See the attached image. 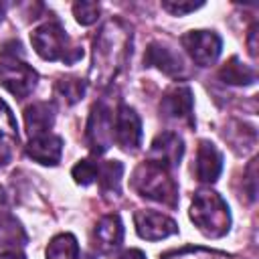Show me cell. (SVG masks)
Instances as JSON below:
<instances>
[{
	"instance_id": "1",
	"label": "cell",
	"mask_w": 259,
	"mask_h": 259,
	"mask_svg": "<svg viewBox=\"0 0 259 259\" xmlns=\"http://www.w3.org/2000/svg\"><path fill=\"white\" fill-rule=\"evenodd\" d=\"M130 53V32L121 20H109L101 26L93 42L91 79L97 85H107L125 65Z\"/></svg>"
},
{
	"instance_id": "2",
	"label": "cell",
	"mask_w": 259,
	"mask_h": 259,
	"mask_svg": "<svg viewBox=\"0 0 259 259\" xmlns=\"http://www.w3.org/2000/svg\"><path fill=\"white\" fill-rule=\"evenodd\" d=\"M190 219L206 237H223L229 231L231 214L221 194L212 190L196 192L190 208Z\"/></svg>"
},
{
	"instance_id": "3",
	"label": "cell",
	"mask_w": 259,
	"mask_h": 259,
	"mask_svg": "<svg viewBox=\"0 0 259 259\" xmlns=\"http://www.w3.org/2000/svg\"><path fill=\"white\" fill-rule=\"evenodd\" d=\"M132 186L142 196H146L150 200H156V202H162L168 206H176V202H178V190H176V184L170 178L168 170L150 160L136 168Z\"/></svg>"
},
{
	"instance_id": "4",
	"label": "cell",
	"mask_w": 259,
	"mask_h": 259,
	"mask_svg": "<svg viewBox=\"0 0 259 259\" xmlns=\"http://www.w3.org/2000/svg\"><path fill=\"white\" fill-rule=\"evenodd\" d=\"M30 40L34 51L47 61L75 63L77 59L83 57V49L71 45L69 36L65 34L59 22H45L42 26L34 28L30 32Z\"/></svg>"
},
{
	"instance_id": "5",
	"label": "cell",
	"mask_w": 259,
	"mask_h": 259,
	"mask_svg": "<svg viewBox=\"0 0 259 259\" xmlns=\"http://www.w3.org/2000/svg\"><path fill=\"white\" fill-rule=\"evenodd\" d=\"M0 85H4L14 97L24 99L36 85V71L20 61V57H2Z\"/></svg>"
},
{
	"instance_id": "6",
	"label": "cell",
	"mask_w": 259,
	"mask_h": 259,
	"mask_svg": "<svg viewBox=\"0 0 259 259\" xmlns=\"http://www.w3.org/2000/svg\"><path fill=\"white\" fill-rule=\"evenodd\" d=\"M113 140V113L103 103H95L87 123V144L95 154H103Z\"/></svg>"
},
{
	"instance_id": "7",
	"label": "cell",
	"mask_w": 259,
	"mask_h": 259,
	"mask_svg": "<svg viewBox=\"0 0 259 259\" xmlns=\"http://www.w3.org/2000/svg\"><path fill=\"white\" fill-rule=\"evenodd\" d=\"M182 45L188 51V55L192 57V61L200 67H208L217 61L219 53H221V38L219 34L210 32V30H192L186 32L182 36Z\"/></svg>"
},
{
	"instance_id": "8",
	"label": "cell",
	"mask_w": 259,
	"mask_h": 259,
	"mask_svg": "<svg viewBox=\"0 0 259 259\" xmlns=\"http://www.w3.org/2000/svg\"><path fill=\"white\" fill-rule=\"evenodd\" d=\"M113 140L123 150H136L142 140V123L138 113L130 105H119L113 115Z\"/></svg>"
},
{
	"instance_id": "9",
	"label": "cell",
	"mask_w": 259,
	"mask_h": 259,
	"mask_svg": "<svg viewBox=\"0 0 259 259\" xmlns=\"http://www.w3.org/2000/svg\"><path fill=\"white\" fill-rule=\"evenodd\" d=\"M136 231L142 239L148 241H158L164 237H170L178 231L176 223L168 219L162 212L156 210H138L136 212Z\"/></svg>"
},
{
	"instance_id": "10",
	"label": "cell",
	"mask_w": 259,
	"mask_h": 259,
	"mask_svg": "<svg viewBox=\"0 0 259 259\" xmlns=\"http://www.w3.org/2000/svg\"><path fill=\"white\" fill-rule=\"evenodd\" d=\"M182 152H184V146H182V140L178 138V134H172V132H162L154 142H152V148H150V162L162 166V168H172L180 162L182 158Z\"/></svg>"
},
{
	"instance_id": "11",
	"label": "cell",
	"mask_w": 259,
	"mask_h": 259,
	"mask_svg": "<svg viewBox=\"0 0 259 259\" xmlns=\"http://www.w3.org/2000/svg\"><path fill=\"white\" fill-rule=\"evenodd\" d=\"M160 111L166 119L192 123V91L188 87H172L164 95Z\"/></svg>"
},
{
	"instance_id": "12",
	"label": "cell",
	"mask_w": 259,
	"mask_h": 259,
	"mask_svg": "<svg viewBox=\"0 0 259 259\" xmlns=\"http://www.w3.org/2000/svg\"><path fill=\"white\" fill-rule=\"evenodd\" d=\"M144 63L158 67L162 73H166L170 77H182L184 75V63H182L180 55H176L170 47H166L162 42H152L148 47V51L144 55Z\"/></svg>"
},
{
	"instance_id": "13",
	"label": "cell",
	"mask_w": 259,
	"mask_h": 259,
	"mask_svg": "<svg viewBox=\"0 0 259 259\" xmlns=\"http://www.w3.org/2000/svg\"><path fill=\"white\" fill-rule=\"evenodd\" d=\"M223 170V154L210 142H200L196 150V178L200 182H214Z\"/></svg>"
},
{
	"instance_id": "14",
	"label": "cell",
	"mask_w": 259,
	"mask_h": 259,
	"mask_svg": "<svg viewBox=\"0 0 259 259\" xmlns=\"http://www.w3.org/2000/svg\"><path fill=\"white\" fill-rule=\"evenodd\" d=\"M123 239V227L117 214H105L95 227V247L103 253L119 247Z\"/></svg>"
},
{
	"instance_id": "15",
	"label": "cell",
	"mask_w": 259,
	"mask_h": 259,
	"mask_svg": "<svg viewBox=\"0 0 259 259\" xmlns=\"http://www.w3.org/2000/svg\"><path fill=\"white\" fill-rule=\"evenodd\" d=\"M55 113H53V105L47 101H36L30 107H26L24 111V121H26V132L30 138H38V136H47L51 125H53Z\"/></svg>"
},
{
	"instance_id": "16",
	"label": "cell",
	"mask_w": 259,
	"mask_h": 259,
	"mask_svg": "<svg viewBox=\"0 0 259 259\" xmlns=\"http://www.w3.org/2000/svg\"><path fill=\"white\" fill-rule=\"evenodd\" d=\"M28 156L40 164H57L63 152V140L59 136H38L28 142Z\"/></svg>"
},
{
	"instance_id": "17",
	"label": "cell",
	"mask_w": 259,
	"mask_h": 259,
	"mask_svg": "<svg viewBox=\"0 0 259 259\" xmlns=\"http://www.w3.org/2000/svg\"><path fill=\"white\" fill-rule=\"evenodd\" d=\"M16 119L8 105L0 99V166L8 164L16 146Z\"/></svg>"
},
{
	"instance_id": "18",
	"label": "cell",
	"mask_w": 259,
	"mask_h": 259,
	"mask_svg": "<svg viewBox=\"0 0 259 259\" xmlns=\"http://www.w3.org/2000/svg\"><path fill=\"white\" fill-rule=\"evenodd\" d=\"M81 251L77 239L69 233L57 235L47 247V259H79Z\"/></svg>"
},
{
	"instance_id": "19",
	"label": "cell",
	"mask_w": 259,
	"mask_h": 259,
	"mask_svg": "<svg viewBox=\"0 0 259 259\" xmlns=\"http://www.w3.org/2000/svg\"><path fill=\"white\" fill-rule=\"evenodd\" d=\"M219 77L225 83H231V85H247V83H253L255 81V71L251 67L243 65L237 57H233L229 63H225L221 67Z\"/></svg>"
},
{
	"instance_id": "20",
	"label": "cell",
	"mask_w": 259,
	"mask_h": 259,
	"mask_svg": "<svg viewBox=\"0 0 259 259\" xmlns=\"http://www.w3.org/2000/svg\"><path fill=\"white\" fill-rule=\"evenodd\" d=\"M121 172L123 166L117 160H109L105 162L99 172H97V180L103 192H119V180H121Z\"/></svg>"
},
{
	"instance_id": "21",
	"label": "cell",
	"mask_w": 259,
	"mask_h": 259,
	"mask_svg": "<svg viewBox=\"0 0 259 259\" xmlns=\"http://www.w3.org/2000/svg\"><path fill=\"white\" fill-rule=\"evenodd\" d=\"M55 93L67 103H77L83 93H85V81L83 79H77V77H63L61 81H57L55 85Z\"/></svg>"
},
{
	"instance_id": "22",
	"label": "cell",
	"mask_w": 259,
	"mask_h": 259,
	"mask_svg": "<svg viewBox=\"0 0 259 259\" xmlns=\"http://www.w3.org/2000/svg\"><path fill=\"white\" fill-rule=\"evenodd\" d=\"M97 172H99V166L91 160H81L75 168H73V178L79 182V184H91L95 178H97Z\"/></svg>"
},
{
	"instance_id": "23",
	"label": "cell",
	"mask_w": 259,
	"mask_h": 259,
	"mask_svg": "<svg viewBox=\"0 0 259 259\" xmlns=\"http://www.w3.org/2000/svg\"><path fill=\"white\" fill-rule=\"evenodd\" d=\"M73 12H75V16L81 24H91V22L97 20L99 4H95V2H77L73 6Z\"/></svg>"
},
{
	"instance_id": "24",
	"label": "cell",
	"mask_w": 259,
	"mask_h": 259,
	"mask_svg": "<svg viewBox=\"0 0 259 259\" xmlns=\"http://www.w3.org/2000/svg\"><path fill=\"white\" fill-rule=\"evenodd\" d=\"M162 6L168 10V12H172V14H186V12H192V10H196L198 6H202L200 2H162Z\"/></svg>"
},
{
	"instance_id": "25",
	"label": "cell",
	"mask_w": 259,
	"mask_h": 259,
	"mask_svg": "<svg viewBox=\"0 0 259 259\" xmlns=\"http://www.w3.org/2000/svg\"><path fill=\"white\" fill-rule=\"evenodd\" d=\"M117 259H146V255L142 251H138V249H130V251L121 253Z\"/></svg>"
},
{
	"instance_id": "26",
	"label": "cell",
	"mask_w": 259,
	"mask_h": 259,
	"mask_svg": "<svg viewBox=\"0 0 259 259\" xmlns=\"http://www.w3.org/2000/svg\"><path fill=\"white\" fill-rule=\"evenodd\" d=\"M8 217V206H6V194H4V190L0 188V223L4 221Z\"/></svg>"
},
{
	"instance_id": "27",
	"label": "cell",
	"mask_w": 259,
	"mask_h": 259,
	"mask_svg": "<svg viewBox=\"0 0 259 259\" xmlns=\"http://www.w3.org/2000/svg\"><path fill=\"white\" fill-rule=\"evenodd\" d=\"M0 259H24V257L20 253H16V251H8V253H2Z\"/></svg>"
},
{
	"instance_id": "28",
	"label": "cell",
	"mask_w": 259,
	"mask_h": 259,
	"mask_svg": "<svg viewBox=\"0 0 259 259\" xmlns=\"http://www.w3.org/2000/svg\"><path fill=\"white\" fill-rule=\"evenodd\" d=\"M79 259H95V257H93V255H81Z\"/></svg>"
}]
</instances>
